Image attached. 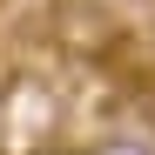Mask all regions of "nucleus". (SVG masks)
Instances as JSON below:
<instances>
[{"instance_id": "f03ea898", "label": "nucleus", "mask_w": 155, "mask_h": 155, "mask_svg": "<svg viewBox=\"0 0 155 155\" xmlns=\"http://www.w3.org/2000/svg\"><path fill=\"white\" fill-rule=\"evenodd\" d=\"M34 155H81V148H68V142H47V148H34Z\"/></svg>"}, {"instance_id": "f257e3e1", "label": "nucleus", "mask_w": 155, "mask_h": 155, "mask_svg": "<svg viewBox=\"0 0 155 155\" xmlns=\"http://www.w3.org/2000/svg\"><path fill=\"white\" fill-rule=\"evenodd\" d=\"M81 155H155V142H148V135H128V128H115V135H101V142L81 148Z\"/></svg>"}]
</instances>
